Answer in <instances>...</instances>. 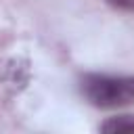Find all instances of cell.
<instances>
[{
  "instance_id": "cell-3",
  "label": "cell",
  "mask_w": 134,
  "mask_h": 134,
  "mask_svg": "<svg viewBox=\"0 0 134 134\" xmlns=\"http://www.w3.org/2000/svg\"><path fill=\"white\" fill-rule=\"evenodd\" d=\"M109 2L119 8H134V0H109Z\"/></svg>"
},
{
  "instance_id": "cell-2",
  "label": "cell",
  "mask_w": 134,
  "mask_h": 134,
  "mask_svg": "<svg viewBox=\"0 0 134 134\" xmlns=\"http://www.w3.org/2000/svg\"><path fill=\"white\" fill-rule=\"evenodd\" d=\"M103 132H134V117L132 115H121V117H111L100 126Z\"/></svg>"
},
{
  "instance_id": "cell-1",
  "label": "cell",
  "mask_w": 134,
  "mask_h": 134,
  "mask_svg": "<svg viewBox=\"0 0 134 134\" xmlns=\"http://www.w3.org/2000/svg\"><path fill=\"white\" fill-rule=\"evenodd\" d=\"M82 90L86 98L100 109H115L134 103V77L126 75H86Z\"/></svg>"
}]
</instances>
